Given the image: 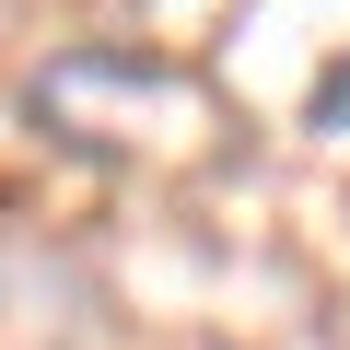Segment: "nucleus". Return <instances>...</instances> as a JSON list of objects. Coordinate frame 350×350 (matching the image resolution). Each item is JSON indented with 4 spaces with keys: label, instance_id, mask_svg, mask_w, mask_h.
Masks as SVG:
<instances>
[{
    "label": "nucleus",
    "instance_id": "1",
    "mask_svg": "<svg viewBox=\"0 0 350 350\" xmlns=\"http://www.w3.org/2000/svg\"><path fill=\"white\" fill-rule=\"evenodd\" d=\"M315 129H350V59H338V70H315Z\"/></svg>",
    "mask_w": 350,
    "mask_h": 350
}]
</instances>
